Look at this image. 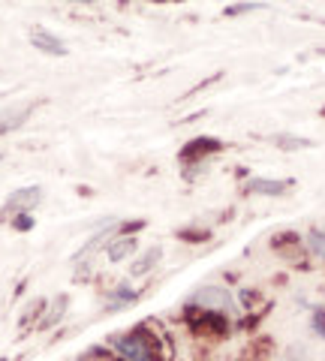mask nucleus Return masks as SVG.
Segmentation results:
<instances>
[{"label": "nucleus", "mask_w": 325, "mask_h": 361, "mask_svg": "<svg viewBox=\"0 0 325 361\" xmlns=\"http://www.w3.org/2000/svg\"><path fill=\"white\" fill-rule=\"evenodd\" d=\"M115 346L124 353L130 361H160V349H157V341L145 331V329H136L130 334H121Z\"/></svg>", "instance_id": "f257e3e1"}, {"label": "nucleus", "mask_w": 325, "mask_h": 361, "mask_svg": "<svg viewBox=\"0 0 325 361\" xmlns=\"http://www.w3.org/2000/svg\"><path fill=\"white\" fill-rule=\"evenodd\" d=\"M190 304H196V307H205L211 313H232L235 310V301L229 295V289H223V286H205V289H199L193 298H190Z\"/></svg>", "instance_id": "f03ea898"}, {"label": "nucleus", "mask_w": 325, "mask_h": 361, "mask_svg": "<svg viewBox=\"0 0 325 361\" xmlns=\"http://www.w3.org/2000/svg\"><path fill=\"white\" fill-rule=\"evenodd\" d=\"M33 111V103H21V106H9V109H0V133H9L21 127L27 121V115Z\"/></svg>", "instance_id": "7ed1b4c3"}, {"label": "nucleus", "mask_w": 325, "mask_h": 361, "mask_svg": "<svg viewBox=\"0 0 325 361\" xmlns=\"http://www.w3.org/2000/svg\"><path fill=\"white\" fill-rule=\"evenodd\" d=\"M293 187V180H271V178H253L247 187V193H256V196H280Z\"/></svg>", "instance_id": "20e7f679"}, {"label": "nucleus", "mask_w": 325, "mask_h": 361, "mask_svg": "<svg viewBox=\"0 0 325 361\" xmlns=\"http://www.w3.org/2000/svg\"><path fill=\"white\" fill-rule=\"evenodd\" d=\"M42 199V190L39 187H25V190H16L13 196H9V202H6V214L9 211H25V208H33L37 202Z\"/></svg>", "instance_id": "39448f33"}, {"label": "nucleus", "mask_w": 325, "mask_h": 361, "mask_svg": "<svg viewBox=\"0 0 325 361\" xmlns=\"http://www.w3.org/2000/svg\"><path fill=\"white\" fill-rule=\"evenodd\" d=\"M30 39H33V45H37L39 51H46V54H66L63 39H58V37H54V33H49V30H33Z\"/></svg>", "instance_id": "423d86ee"}, {"label": "nucleus", "mask_w": 325, "mask_h": 361, "mask_svg": "<svg viewBox=\"0 0 325 361\" xmlns=\"http://www.w3.org/2000/svg\"><path fill=\"white\" fill-rule=\"evenodd\" d=\"M211 151H220V142H214V139H196V142H190L187 148H184V154H181V160H196V157H202V154H211Z\"/></svg>", "instance_id": "0eeeda50"}, {"label": "nucleus", "mask_w": 325, "mask_h": 361, "mask_svg": "<svg viewBox=\"0 0 325 361\" xmlns=\"http://www.w3.org/2000/svg\"><path fill=\"white\" fill-rule=\"evenodd\" d=\"M160 259V247H151L148 253H145L142 259H136V265H133V274H145V271H151V265Z\"/></svg>", "instance_id": "6e6552de"}, {"label": "nucleus", "mask_w": 325, "mask_h": 361, "mask_svg": "<svg viewBox=\"0 0 325 361\" xmlns=\"http://www.w3.org/2000/svg\"><path fill=\"white\" fill-rule=\"evenodd\" d=\"M133 250H136V241H133V238H121V244H111V247H109V256L118 262V259H124V256L133 253Z\"/></svg>", "instance_id": "1a4fd4ad"}, {"label": "nucleus", "mask_w": 325, "mask_h": 361, "mask_svg": "<svg viewBox=\"0 0 325 361\" xmlns=\"http://www.w3.org/2000/svg\"><path fill=\"white\" fill-rule=\"evenodd\" d=\"M307 244H310V250L317 253L319 259H325V232H317V229H313V232L307 235Z\"/></svg>", "instance_id": "9d476101"}, {"label": "nucleus", "mask_w": 325, "mask_h": 361, "mask_svg": "<svg viewBox=\"0 0 325 361\" xmlns=\"http://www.w3.org/2000/svg\"><path fill=\"white\" fill-rule=\"evenodd\" d=\"M253 9H259L256 4H241V6H229L226 16H241V13H253Z\"/></svg>", "instance_id": "9b49d317"}, {"label": "nucleus", "mask_w": 325, "mask_h": 361, "mask_svg": "<svg viewBox=\"0 0 325 361\" xmlns=\"http://www.w3.org/2000/svg\"><path fill=\"white\" fill-rule=\"evenodd\" d=\"M16 229H30V220H16Z\"/></svg>", "instance_id": "f8f14e48"}, {"label": "nucleus", "mask_w": 325, "mask_h": 361, "mask_svg": "<svg viewBox=\"0 0 325 361\" xmlns=\"http://www.w3.org/2000/svg\"><path fill=\"white\" fill-rule=\"evenodd\" d=\"M322 115H325V109H322Z\"/></svg>", "instance_id": "ddd939ff"}]
</instances>
